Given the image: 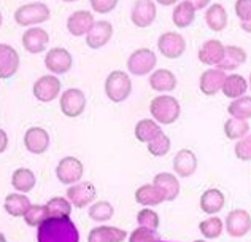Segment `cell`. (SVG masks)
Wrapping results in <instances>:
<instances>
[{
	"label": "cell",
	"instance_id": "cell-1",
	"mask_svg": "<svg viewBox=\"0 0 251 242\" xmlns=\"http://www.w3.org/2000/svg\"><path fill=\"white\" fill-rule=\"evenodd\" d=\"M37 242H80V233L70 217H50L37 228Z\"/></svg>",
	"mask_w": 251,
	"mask_h": 242
},
{
	"label": "cell",
	"instance_id": "cell-2",
	"mask_svg": "<svg viewBox=\"0 0 251 242\" xmlns=\"http://www.w3.org/2000/svg\"><path fill=\"white\" fill-rule=\"evenodd\" d=\"M150 112L157 124H172L180 118L181 107L174 96H157L150 104Z\"/></svg>",
	"mask_w": 251,
	"mask_h": 242
},
{
	"label": "cell",
	"instance_id": "cell-3",
	"mask_svg": "<svg viewBox=\"0 0 251 242\" xmlns=\"http://www.w3.org/2000/svg\"><path fill=\"white\" fill-rule=\"evenodd\" d=\"M132 93L130 77L123 70H113L105 80V94L115 104L124 102Z\"/></svg>",
	"mask_w": 251,
	"mask_h": 242
},
{
	"label": "cell",
	"instance_id": "cell-4",
	"mask_svg": "<svg viewBox=\"0 0 251 242\" xmlns=\"http://www.w3.org/2000/svg\"><path fill=\"white\" fill-rule=\"evenodd\" d=\"M50 15H51V11H50L48 5H46V3L32 2V3L21 5L15 11V21H16L18 26L29 27V26L42 24L45 21H48Z\"/></svg>",
	"mask_w": 251,
	"mask_h": 242
},
{
	"label": "cell",
	"instance_id": "cell-5",
	"mask_svg": "<svg viewBox=\"0 0 251 242\" xmlns=\"http://www.w3.org/2000/svg\"><path fill=\"white\" fill-rule=\"evenodd\" d=\"M84 174L83 162L75 158V156H65L57 162L56 167V177L62 185H76L80 183Z\"/></svg>",
	"mask_w": 251,
	"mask_h": 242
},
{
	"label": "cell",
	"instance_id": "cell-6",
	"mask_svg": "<svg viewBox=\"0 0 251 242\" xmlns=\"http://www.w3.org/2000/svg\"><path fill=\"white\" fill-rule=\"evenodd\" d=\"M157 64L156 53L150 48H138L129 56L127 59V69L132 75L143 77L153 72Z\"/></svg>",
	"mask_w": 251,
	"mask_h": 242
},
{
	"label": "cell",
	"instance_id": "cell-7",
	"mask_svg": "<svg viewBox=\"0 0 251 242\" xmlns=\"http://www.w3.org/2000/svg\"><path fill=\"white\" fill-rule=\"evenodd\" d=\"M59 106H61V112L67 118H78L86 108V96L81 89L70 88L62 93Z\"/></svg>",
	"mask_w": 251,
	"mask_h": 242
},
{
	"label": "cell",
	"instance_id": "cell-8",
	"mask_svg": "<svg viewBox=\"0 0 251 242\" xmlns=\"http://www.w3.org/2000/svg\"><path fill=\"white\" fill-rule=\"evenodd\" d=\"M224 228L230 238H243L251 231V215L245 209H234L224 220Z\"/></svg>",
	"mask_w": 251,
	"mask_h": 242
},
{
	"label": "cell",
	"instance_id": "cell-9",
	"mask_svg": "<svg viewBox=\"0 0 251 242\" xmlns=\"http://www.w3.org/2000/svg\"><path fill=\"white\" fill-rule=\"evenodd\" d=\"M157 48H159V53L167 59H178L186 50V40L178 32H164L157 38Z\"/></svg>",
	"mask_w": 251,
	"mask_h": 242
},
{
	"label": "cell",
	"instance_id": "cell-10",
	"mask_svg": "<svg viewBox=\"0 0 251 242\" xmlns=\"http://www.w3.org/2000/svg\"><path fill=\"white\" fill-rule=\"evenodd\" d=\"M62 83L54 75H43L34 83L32 93H34L35 99L40 102H52L57 99V96L61 94Z\"/></svg>",
	"mask_w": 251,
	"mask_h": 242
},
{
	"label": "cell",
	"instance_id": "cell-11",
	"mask_svg": "<svg viewBox=\"0 0 251 242\" xmlns=\"http://www.w3.org/2000/svg\"><path fill=\"white\" fill-rule=\"evenodd\" d=\"M67 199L72 202V206L76 209H84L88 207L92 201L97 198V189L91 182H80L76 185H72L65 191Z\"/></svg>",
	"mask_w": 251,
	"mask_h": 242
},
{
	"label": "cell",
	"instance_id": "cell-12",
	"mask_svg": "<svg viewBox=\"0 0 251 242\" xmlns=\"http://www.w3.org/2000/svg\"><path fill=\"white\" fill-rule=\"evenodd\" d=\"M97 21L94 19V15L88 10H78L75 13H72L67 19V30L70 32V35L74 37H83L88 35L91 29L94 27V24Z\"/></svg>",
	"mask_w": 251,
	"mask_h": 242
},
{
	"label": "cell",
	"instance_id": "cell-13",
	"mask_svg": "<svg viewBox=\"0 0 251 242\" xmlns=\"http://www.w3.org/2000/svg\"><path fill=\"white\" fill-rule=\"evenodd\" d=\"M45 67L56 75L67 74L72 69V54L65 48H51L45 56Z\"/></svg>",
	"mask_w": 251,
	"mask_h": 242
},
{
	"label": "cell",
	"instance_id": "cell-14",
	"mask_svg": "<svg viewBox=\"0 0 251 242\" xmlns=\"http://www.w3.org/2000/svg\"><path fill=\"white\" fill-rule=\"evenodd\" d=\"M156 11L157 10L154 2H151V0H138L132 6V13H130L132 24L140 29L150 27L156 19Z\"/></svg>",
	"mask_w": 251,
	"mask_h": 242
},
{
	"label": "cell",
	"instance_id": "cell-15",
	"mask_svg": "<svg viewBox=\"0 0 251 242\" xmlns=\"http://www.w3.org/2000/svg\"><path fill=\"white\" fill-rule=\"evenodd\" d=\"M24 145L32 155H42L50 147V134L43 128H29L24 134Z\"/></svg>",
	"mask_w": 251,
	"mask_h": 242
},
{
	"label": "cell",
	"instance_id": "cell-16",
	"mask_svg": "<svg viewBox=\"0 0 251 242\" xmlns=\"http://www.w3.org/2000/svg\"><path fill=\"white\" fill-rule=\"evenodd\" d=\"M50 42L48 32L42 27H30L23 34V47L30 54H40Z\"/></svg>",
	"mask_w": 251,
	"mask_h": 242
},
{
	"label": "cell",
	"instance_id": "cell-17",
	"mask_svg": "<svg viewBox=\"0 0 251 242\" xmlns=\"http://www.w3.org/2000/svg\"><path fill=\"white\" fill-rule=\"evenodd\" d=\"M197 171V156L193 150L181 148L174 158V172L181 179H188Z\"/></svg>",
	"mask_w": 251,
	"mask_h": 242
},
{
	"label": "cell",
	"instance_id": "cell-18",
	"mask_svg": "<svg viewBox=\"0 0 251 242\" xmlns=\"http://www.w3.org/2000/svg\"><path fill=\"white\" fill-rule=\"evenodd\" d=\"M226 72L220 69H208L201 75L199 88L205 96H215L223 91V84L226 81Z\"/></svg>",
	"mask_w": 251,
	"mask_h": 242
},
{
	"label": "cell",
	"instance_id": "cell-19",
	"mask_svg": "<svg viewBox=\"0 0 251 242\" xmlns=\"http://www.w3.org/2000/svg\"><path fill=\"white\" fill-rule=\"evenodd\" d=\"M113 37V26L108 21H97L91 32L86 35V45L91 50H99L105 47Z\"/></svg>",
	"mask_w": 251,
	"mask_h": 242
},
{
	"label": "cell",
	"instance_id": "cell-20",
	"mask_svg": "<svg viewBox=\"0 0 251 242\" xmlns=\"http://www.w3.org/2000/svg\"><path fill=\"white\" fill-rule=\"evenodd\" d=\"M19 69V54L6 43H0V78L8 80Z\"/></svg>",
	"mask_w": 251,
	"mask_h": 242
},
{
	"label": "cell",
	"instance_id": "cell-21",
	"mask_svg": "<svg viewBox=\"0 0 251 242\" xmlns=\"http://www.w3.org/2000/svg\"><path fill=\"white\" fill-rule=\"evenodd\" d=\"M201 211L207 215H216L226 206V196L218 188H208L201 196Z\"/></svg>",
	"mask_w": 251,
	"mask_h": 242
},
{
	"label": "cell",
	"instance_id": "cell-22",
	"mask_svg": "<svg viewBox=\"0 0 251 242\" xmlns=\"http://www.w3.org/2000/svg\"><path fill=\"white\" fill-rule=\"evenodd\" d=\"M224 51H226V47L223 45V42L220 40H207L202 43V47L199 50V61L205 65H220L223 57H224Z\"/></svg>",
	"mask_w": 251,
	"mask_h": 242
},
{
	"label": "cell",
	"instance_id": "cell-23",
	"mask_svg": "<svg viewBox=\"0 0 251 242\" xmlns=\"http://www.w3.org/2000/svg\"><path fill=\"white\" fill-rule=\"evenodd\" d=\"M129 234L121 228L100 225L92 228L88 234V242H124Z\"/></svg>",
	"mask_w": 251,
	"mask_h": 242
},
{
	"label": "cell",
	"instance_id": "cell-24",
	"mask_svg": "<svg viewBox=\"0 0 251 242\" xmlns=\"http://www.w3.org/2000/svg\"><path fill=\"white\" fill-rule=\"evenodd\" d=\"M135 202L143 207H153L166 202V194L161 188H157L154 183L151 185H142L135 189Z\"/></svg>",
	"mask_w": 251,
	"mask_h": 242
},
{
	"label": "cell",
	"instance_id": "cell-25",
	"mask_svg": "<svg viewBox=\"0 0 251 242\" xmlns=\"http://www.w3.org/2000/svg\"><path fill=\"white\" fill-rule=\"evenodd\" d=\"M32 207L30 199L23 193H10L6 194L3 209L5 212L11 215V217H24L29 212V209Z\"/></svg>",
	"mask_w": 251,
	"mask_h": 242
},
{
	"label": "cell",
	"instance_id": "cell-26",
	"mask_svg": "<svg viewBox=\"0 0 251 242\" xmlns=\"http://www.w3.org/2000/svg\"><path fill=\"white\" fill-rule=\"evenodd\" d=\"M150 86L157 93H170L176 88V77L169 69L154 70L150 77Z\"/></svg>",
	"mask_w": 251,
	"mask_h": 242
},
{
	"label": "cell",
	"instance_id": "cell-27",
	"mask_svg": "<svg viewBox=\"0 0 251 242\" xmlns=\"http://www.w3.org/2000/svg\"><path fill=\"white\" fill-rule=\"evenodd\" d=\"M196 6L193 2L189 0H183V2L176 3L174 8V16H172V21L176 26L178 29H186L191 24L194 23L196 18Z\"/></svg>",
	"mask_w": 251,
	"mask_h": 242
},
{
	"label": "cell",
	"instance_id": "cell-28",
	"mask_svg": "<svg viewBox=\"0 0 251 242\" xmlns=\"http://www.w3.org/2000/svg\"><path fill=\"white\" fill-rule=\"evenodd\" d=\"M153 183L164 191L166 201H175L178 194H180V182L170 172H159L157 175H154Z\"/></svg>",
	"mask_w": 251,
	"mask_h": 242
},
{
	"label": "cell",
	"instance_id": "cell-29",
	"mask_svg": "<svg viewBox=\"0 0 251 242\" xmlns=\"http://www.w3.org/2000/svg\"><path fill=\"white\" fill-rule=\"evenodd\" d=\"M205 23L210 30L223 32L227 27V11L221 3H211L205 13Z\"/></svg>",
	"mask_w": 251,
	"mask_h": 242
},
{
	"label": "cell",
	"instance_id": "cell-30",
	"mask_svg": "<svg viewBox=\"0 0 251 242\" xmlns=\"http://www.w3.org/2000/svg\"><path fill=\"white\" fill-rule=\"evenodd\" d=\"M248 89V81L245 80V77H242L239 74H230L226 77V81L223 84V94L229 97V99H240L245 96Z\"/></svg>",
	"mask_w": 251,
	"mask_h": 242
},
{
	"label": "cell",
	"instance_id": "cell-31",
	"mask_svg": "<svg viewBox=\"0 0 251 242\" xmlns=\"http://www.w3.org/2000/svg\"><path fill=\"white\" fill-rule=\"evenodd\" d=\"M247 61V51L240 48V47H235V45H227L226 51H224V57L221 64L218 65L216 69L220 70H235L239 69L242 64H245Z\"/></svg>",
	"mask_w": 251,
	"mask_h": 242
},
{
	"label": "cell",
	"instance_id": "cell-32",
	"mask_svg": "<svg viewBox=\"0 0 251 242\" xmlns=\"http://www.w3.org/2000/svg\"><path fill=\"white\" fill-rule=\"evenodd\" d=\"M35 174L27 167H19L11 175V185L16 189V193H29L35 187Z\"/></svg>",
	"mask_w": 251,
	"mask_h": 242
},
{
	"label": "cell",
	"instance_id": "cell-33",
	"mask_svg": "<svg viewBox=\"0 0 251 242\" xmlns=\"http://www.w3.org/2000/svg\"><path fill=\"white\" fill-rule=\"evenodd\" d=\"M162 131L161 126L153 120H140L135 124V129H134V135L138 142H143V143H150L153 142L157 135H161Z\"/></svg>",
	"mask_w": 251,
	"mask_h": 242
},
{
	"label": "cell",
	"instance_id": "cell-34",
	"mask_svg": "<svg viewBox=\"0 0 251 242\" xmlns=\"http://www.w3.org/2000/svg\"><path fill=\"white\" fill-rule=\"evenodd\" d=\"M227 113L230 118L248 121L251 118V96H243L240 99H235L229 104Z\"/></svg>",
	"mask_w": 251,
	"mask_h": 242
},
{
	"label": "cell",
	"instance_id": "cell-35",
	"mask_svg": "<svg viewBox=\"0 0 251 242\" xmlns=\"http://www.w3.org/2000/svg\"><path fill=\"white\" fill-rule=\"evenodd\" d=\"M46 211H48L50 217H54V218H65V217H70L72 214V202L67 198H51L48 202H46Z\"/></svg>",
	"mask_w": 251,
	"mask_h": 242
},
{
	"label": "cell",
	"instance_id": "cell-36",
	"mask_svg": "<svg viewBox=\"0 0 251 242\" xmlns=\"http://www.w3.org/2000/svg\"><path fill=\"white\" fill-rule=\"evenodd\" d=\"M224 134L229 140H242L250 134V123L242 120L229 118L224 123Z\"/></svg>",
	"mask_w": 251,
	"mask_h": 242
},
{
	"label": "cell",
	"instance_id": "cell-37",
	"mask_svg": "<svg viewBox=\"0 0 251 242\" xmlns=\"http://www.w3.org/2000/svg\"><path fill=\"white\" fill-rule=\"evenodd\" d=\"M88 215L91 220L97 221V223H103V221H108L113 218L115 209L108 201H97L89 207Z\"/></svg>",
	"mask_w": 251,
	"mask_h": 242
},
{
	"label": "cell",
	"instance_id": "cell-38",
	"mask_svg": "<svg viewBox=\"0 0 251 242\" xmlns=\"http://www.w3.org/2000/svg\"><path fill=\"white\" fill-rule=\"evenodd\" d=\"M224 223L220 217H210L199 223V231L205 239H218L223 234Z\"/></svg>",
	"mask_w": 251,
	"mask_h": 242
},
{
	"label": "cell",
	"instance_id": "cell-39",
	"mask_svg": "<svg viewBox=\"0 0 251 242\" xmlns=\"http://www.w3.org/2000/svg\"><path fill=\"white\" fill-rule=\"evenodd\" d=\"M24 221L29 226H40L42 223H45L46 220L50 218L48 211H46V206L42 204H32V207L29 209V212L24 215Z\"/></svg>",
	"mask_w": 251,
	"mask_h": 242
},
{
	"label": "cell",
	"instance_id": "cell-40",
	"mask_svg": "<svg viewBox=\"0 0 251 242\" xmlns=\"http://www.w3.org/2000/svg\"><path fill=\"white\" fill-rule=\"evenodd\" d=\"M137 223L140 226H143V228H148V230L156 231L157 228H159V225H161V220H159V215H157V212L151 211L150 207H145L137 214Z\"/></svg>",
	"mask_w": 251,
	"mask_h": 242
},
{
	"label": "cell",
	"instance_id": "cell-41",
	"mask_svg": "<svg viewBox=\"0 0 251 242\" xmlns=\"http://www.w3.org/2000/svg\"><path fill=\"white\" fill-rule=\"evenodd\" d=\"M170 147H172L170 137L162 133L161 135H157L153 142H150L147 148H148L150 155L157 156V158H159V156H166L170 152Z\"/></svg>",
	"mask_w": 251,
	"mask_h": 242
},
{
	"label": "cell",
	"instance_id": "cell-42",
	"mask_svg": "<svg viewBox=\"0 0 251 242\" xmlns=\"http://www.w3.org/2000/svg\"><path fill=\"white\" fill-rule=\"evenodd\" d=\"M129 242H161V239L156 231L138 226L129 234Z\"/></svg>",
	"mask_w": 251,
	"mask_h": 242
},
{
	"label": "cell",
	"instance_id": "cell-43",
	"mask_svg": "<svg viewBox=\"0 0 251 242\" xmlns=\"http://www.w3.org/2000/svg\"><path fill=\"white\" fill-rule=\"evenodd\" d=\"M234 153L240 161H251V133L235 143Z\"/></svg>",
	"mask_w": 251,
	"mask_h": 242
},
{
	"label": "cell",
	"instance_id": "cell-44",
	"mask_svg": "<svg viewBox=\"0 0 251 242\" xmlns=\"http://www.w3.org/2000/svg\"><path fill=\"white\" fill-rule=\"evenodd\" d=\"M235 15L240 23H247L251 19V0H237L235 2Z\"/></svg>",
	"mask_w": 251,
	"mask_h": 242
},
{
	"label": "cell",
	"instance_id": "cell-45",
	"mask_svg": "<svg viewBox=\"0 0 251 242\" xmlns=\"http://www.w3.org/2000/svg\"><path fill=\"white\" fill-rule=\"evenodd\" d=\"M91 6L96 13L105 15V13H110L116 8L118 0H91Z\"/></svg>",
	"mask_w": 251,
	"mask_h": 242
},
{
	"label": "cell",
	"instance_id": "cell-46",
	"mask_svg": "<svg viewBox=\"0 0 251 242\" xmlns=\"http://www.w3.org/2000/svg\"><path fill=\"white\" fill-rule=\"evenodd\" d=\"M0 135H2V145H0V152H5L6 150V145H8V139H6V134H5V131L2 129L0 131Z\"/></svg>",
	"mask_w": 251,
	"mask_h": 242
},
{
	"label": "cell",
	"instance_id": "cell-47",
	"mask_svg": "<svg viewBox=\"0 0 251 242\" xmlns=\"http://www.w3.org/2000/svg\"><path fill=\"white\" fill-rule=\"evenodd\" d=\"M240 27L245 32H248V34H251V19H250V21H247V23H240Z\"/></svg>",
	"mask_w": 251,
	"mask_h": 242
},
{
	"label": "cell",
	"instance_id": "cell-48",
	"mask_svg": "<svg viewBox=\"0 0 251 242\" xmlns=\"http://www.w3.org/2000/svg\"><path fill=\"white\" fill-rule=\"evenodd\" d=\"M194 3V6H196V10H201V8H203V6H210V2H207V0H205V2H193Z\"/></svg>",
	"mask_w": 251,
	"mask_h": 242
},
{
	"label": "cell",
	"instance_id": "cell-49",
	"mask_svg": "<svg viewBox=\"0 0 251 242\" xmlns=\"http://www.w3.org/2000/svg\"><path fill=\"white\" fill-rule=\"evenodd\" d=\"M248 84H250V89H251V74H250V78H248Z\"/></svg>",
	"mask_w": 251,
	"mask_h": 242
},
{
	"label": "cell",
	"instance_id": "cell-50",
	"mask_svg": "<svg viewBox=\"0 0 251 242\" xmlns=\"http://www.w3.org/2000/svg\"><path fill=\"white\" fill-rule=\"evenodd\" d=\"M194 242H207V241H202V239H199V241H194Z\"/></svg>",
	"mask_w": 251,
	"mask_h": 242
},
{
	"label": "cell",
	"instance_id": "cell-51",
	"mask_svg": "<svg viewBox=\"0 0 251 242\" xmlns=\"http://www.w3.org/2000/svg\"><path fill=\"white\" fill-rule=\"evenodd\" d=\"M161 242H164V241H161Z\"/></svg>",
	"mask_w": 251,
	"mask_h": 242
}]
</instances>
